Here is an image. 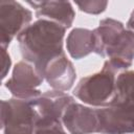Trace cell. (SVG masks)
Wrapping results in <instances>:
<instances>
[{
  "label": "cell",
  "mask_w": 134,
  "mask_h": 134,
  "mask_svg": "<svg viewBox=\"0 0 134 134\" xmlns=\"http://www.w3.org/2000/svg\"><path fill=\"white\" fill-rule=\"evenodd\" d=\"M131 16H132V17H134V10L132 12V14H131Z\"/></svg>",
  "instance_id": "17"
},
{
  "label": "cell",
  "mask_w": 134,
  "mask_h": 134,
  "mask_svg": "<svg viewBox=\"0 0 134 134\" xmlns=\"http://www.w3.org/2000/svg\"><path fill=\"white\" fill-rule=\"evenodd\" d=\"M62 124L70 134L97 133L98 118L96 109L73 102L65 110Z\"/></svg>",
  "instance_id": "9"
},
{
  "label": "cell",
  "mask_w": 134,
  "mask_h": 134,
  "mask_svg": "<svg viewBox=\"0 0 134 134\" xmlns=\"http://www.w3.org/2000/svg\"><path fill=\"white\" fill-rule=\"evenodd\" d=\"M37 114L29 100L10 98L1 100L3 134H35Z\"/></svg>",
  "instance_id": "4"
},
{
  "label": "cell",
  "mask_w": 134,
  "mask_h": 134,
  "mask_svg": "<svg viewBox=\"0 0 134 134\" xmlns=\"http://www.w3.org/2000/svg\"><path fill=\"white\" fill-rule=\"evenodd\" d=\"M42 77L53 90L68 91L74 84L76 72L65 52L49 61L41 72Z\"/></svg>",
  "instance_id": "10"
},
{
  "label": "cell",
  "mask_w": 134,
  "mask_h": 134,
  "mask_svg": "<svg viewBox=\"0 0 134 134\" xmlns=\"http://www.w3.org/2000/svg\"><path fill=\"white\" fill-rule=\"evenodd\" d=\"M35 134H67L62 126V121L40 120L37 122Z\"/></svg>",
  "instance_id": "14"
},
{
  "label": "cell",
  "mask_w": 134,
  "mask_h": 134,
  "mask_svg": "<svg viewBox=\"0 0 134 134\" xmlns=\"http://www.w3.org/2000/svg\"><path fill=\"white\" fill-rule=\"evenodd\" d=\"M112 103L134 105V71L125 70L118 73L115 83V96Z\"/></svg>",
  "instance_id": "13"
},
{
  "label": "cell",
  "mask_w": 134,
  "mask_h": 134,
  "mask_svg": "<svg viewBox=\"0 0 134 134\" xmlns=\"http://www.w3.org/2000/svg\"><path fill=\"white\" fill-rule=\"evenodd\" d=\"M74 3L80 8V10L91 15H98L100 13H104L108 6V1H103V0L74 1Z\"/></svg>",
  "instance_id": "15"
},
{
  "label": "cell",
  "mask_w": 134,
  "mask_h": 134,
  "mask_svg": "<svg viewBox=\"0 0 134 134\" xmlns=\"http://www.w3.org/2000/svg\"><path fill=\"white\" fill-rule=\"evenodd\" d=\"M100 134H132L134 133V105L127 103H111L96 109Z\"/></svg>",
  "instance_id": "5"
},
{
  "label": "cell",
  "mask_w": 134,
  "mask_h": 134,
  "mask_svg": "<svg viewBox=\"0 0 134 134\" xmlns=\"http://www.w3.org/2000/svg\"><path fill=\"white\" fill-rule=\"evenodd\" d=\"M116 73L105 61L99 72L81 79L73 90V95L90 106L102 108L110 105L115 96Z\"/></svg>",
  "instance_id": "3"
},
{
  "label": "cell",
  "mask_w": 134,
  "mask_h": 134,
  "mask_svg": "<svg viewBox=\"0 0 134 134\" xmlns=\"http://www.w3.org/2000/svg\"><path fill=\"white\" fill-rule=\"evenodd\" d=\"M40 120H57L62 121L63 114L70 104L73 103V97L63 91L51 90L42 93L40 96L29 100Z\"/></svg>",
  "instance_id": "8"
},
{
  "label": "cell",
  "mask_w": 134,
  "mask_h": 134,
  "mask_svg": "<svg viewBox=\"0 0 134 134\" xmlns=\"http://www.w3.org/2000/svg\"><path fill=\"white\" fill-rule=\"evenodd\" d=\"M32 19V13L14 0L0 1V43L7 48L15 37H18Z\"/></svg>",
  "instance_id": "6"
},
{
  "label": "cell",
  "mask_w": 134,
  "mask_h": 134,
  "mask_svg": "<svg viewBox=\"0 0 134 134\" xmlns=\"http://www.w3.org/2000/svg\"><path fill=\"white\" fill-rule=\"evenodd\" d=\"M36 10V16L39 19H46L69 28L74 20L75 12L69 1L42 0V1H27Z\"/></svg>",
  "instance_id": "11"
},
{
  "label": "cell",
  "mask_w": 134,
  "mask_h": 134,
  "mask_svg": "<svg viewBox=\"0 0 134 134\" xmlns=\"http://www.w3.org/2000/svg\"><path fill=\"white\" fill-rule=\"evenodd\" d=\"M1 54H2V79L4 80L5 76H6V74H7V72L10 69L12 60H10V57H9L8 52L6 51V48H2Z\"/></svg>",
  "instance_id": "16"
},
{
  "label": "cell",
  "mask_w": 134,
  "mask_h": 134,
  "mask_svg": "<svg viewBox=\"0 0 134 134\" xmlns=\"http://www.w3.org/2000/svg\"><path fill=\"white\" fill-rule=\"evenodd\" d=\"M65 32L66 28L62 25L46 19H38L17 37L23 60L31 64L41 75L49 61L64 53Z\"/></svg>",
  "instance_id": "1"
},
{
  "label": "cell",
  "mask_w": 134,
  "mask_h": 134,
  "mask_svg": "<svg viewBox=\"0 0 134 134\" xmlns=\"http://www.w3.org/2000/svg\"><path fill=\"white\" fill-rule=\"evenodd\" d=\"M43 81L44 79L31 64L21 61L15 65L12 76L4 85L15 98L31 100L42 94L39 86Z\"/></svg>",
  "instance_id": "7"
},
{
  "label": "cell",
  "mask_w": 134,
  "mask_h": 134,
  "mask_svg": "<svg viewBox=\"0 0 134 134\" xmlns=\"http://www.w3.org/2000/svg\"><path fill=\"white\" fill-rule=\"evenodd\" d=\"M66 46L70 57L75 60L83 59L94 52L95 38L93 30L81 27L73 28L67 37Z\"/></svg>",
  "instance_id": "12"
},
{
  "label": "cell",
  "mask_w": 134,
  "mask_h": 134,
  "mask_svg": "<svg viewBox=\"0 0 134 134\" xmlns=\"http://www.w3.org/2000/svg\"><path fill=\"white\" fill-rule=\"evenodd\" d=\"M95 38L94 52L103 58L117 72L127 70L134 60V31L115 19L100 20L93 29Z\"/></svg>",
  "instance_id": "2"
}]
</instances>
